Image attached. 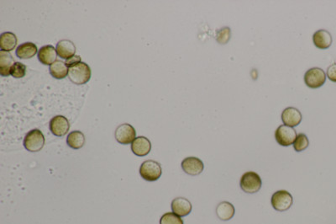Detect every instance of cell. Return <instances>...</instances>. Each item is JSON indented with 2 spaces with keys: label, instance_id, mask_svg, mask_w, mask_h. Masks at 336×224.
Here are the masks:
<instances>
[{
  "label": "cell",
  "instance_id": "6da1fadb",
  "mask_svg": "<svg viewBox=\"0 0 336 224\" xmlns=\"http://www.w3.org/2000/svg\"><path fill=\"white\" fill-rule=\"evenodd\" d=\"M68 76L75 85H85L91 78V69L87 63L79 62L68 68Z\"/></svg>",
  "mask_w": 336,
  "mask_h": 224
},
{
  "label": "cell",
  "instance_id": "ba28073f",
  "mask_svg": "<svg viewBox=\"0 0 336 224\" xmlns=\"http://www.w3.org/2000/svg\"><path fill=\"white\" fill-rule=\"evenodd\" d=\"M115 139L121 144L132 143L136 138V131L130 124L125 123L121 124L115 130Z\"/></svg>",
  "mask_w": 336,
  "mask_h": 224
},
{
  "label": "cell",
  "instance_id": "ac0fdd59",
  "mask_svg": "<svg viewBox=\"0 0 336 224\" xmlns=\"http://www.w3.org/2000/svg\"><path fill=\"white\" fill-rule=\"evenodd\" d=\"M14 61L12 55L8 52H0V74L3 77L10 75V69L14 65Z\"/></svg>",
  "mask_w": 336,
  "mask_h": 224
},
{
  "label": "cell",
  "instance_id": "83f0119b",
  "mask_svg": "<svg viewBox=\"0 0 336 224\" xmlns=\"http://www.w3.org/2000/svg\"><path fill=\"white\" fill-rule=\"evenodd\" d=\"M79 62H82L81 58L79 56H78V55H75V56L72 57V58H69L68 60H66V64L69 68L71 66L74 65V64H76V63H79Z\"/></svg>",
  "mask_w": 336,
  "mask_h": 224
},
{
  "label": "cell",
  "instance_id": "484cf974",
  "mask_svg": "<svg viewBox=\"0 0 336 224\" xmlns=\"http://www.w3.org/2000/svg\"><path fill=\"white\" fill-rule=\"evenodd\" d=\"M231 38V30L229 27H224L220 29L217 32L216 41L221 45H225L229 42Z\"/></svg>",
  "mask_w": 336,
  "mask_h": 224
},
{
  "label": "cell",
  "instance_id": "ffe728a7",
  "mask_svg": "<svg viewBox=\"0 0 336 224\" xmlns=\"http://www.w3.org/2000/svg\"><path fill=\"white\" fill-rule=\"evenodd\" d=\"M49 70L50 74L57 80H63L68 75V67L63 61H56L50 66Z\"/></svg>",
  "mask_w": 336,
  "mask_h": 224
},
{
  "label": "cell",
  "instance_id": "7402d4cb",
  "mask_svg": "<svg viewBox=\"0 0 336 224\" xmlns=\"http://www.w3.org/2000/svg\"><path fill=\"white\" fill-rule=\"evenodd\" d=\"M67 143L70 148L74 149H80L85 143V137L84 133L79 131H72L68 134Z\"/></svg>",
  "mask_w": 336,
  "mask_h": 224
},
{
  "label": "cell",
  "instance_id": "8992f818",
  "mask_svg": "<svg viewBox=\"0 0 336 224\" xmlns=\"http://www.w3.org/2000/svg\"><path fill=\"white\" fill-rule=\"evenodd\" d=\"M326 74L320 68H313L306 72L304 75V82L307 86L311 89H318L325 85L326 81Z\"/></svg>",
  "mask_w": 336,
  "mask_h": 224
},
{
  "label": "cell",
  "instance_id": "44dd1931",
  "mask_svg": "<svg viewBox=\"0 0 336 224\" xmlns=\"http://www.w3.org/2000/svg\"><path fill=\"white\" fill-rule=\"evenodd\" d=\"M17 45V37L14 33L4 32L0 36L1 51L10 52L14 50Z\"/></svg>",
  "mask_w": 336,
  "mask_h": 224
},
{
  "label": "cell",
  "instance_id": "7c38bea8",
  "mask_svg": "<svg viewBox=\"0 0 336 224\" xmlns=\"http://www.w3.org/2000/svg\"><path fill=\"white\" fill-rule=\"evenodd\" d=\"M171 210L179 217H186L192 212V204L184 197H177L171 203Z\"/></svg>",
  "mask_w": 336,
  "mask_h": 224
},
{
  "label": "cell",
  "instance_id": "9a60e30c",
  "mask_svg": "<svg viewBox=\"0 0 336 224\" xmlns=\"http://www.w3.org/2000/svg\"><path fill=\"white\" fill-rule=\"evenodd\" d=\"M57 52L60 58L68 60L75 56L76 47L73 41L69 40H62L57 45Z\"/></svg>",
  "mask_w": 336,
  "mask_h": 224
},
{
  "label": "cell",
  "instance_id": "5bb4252c",
  "mask_svg": "<svg viewBox=\"0 0 336 224\" xmlns=\"http://www.w3.org/2000/svg\"><path fill=\"white\" fill-rule=\"evenodd\" d=\"M151 149H152V143L147 137H136L131 144V150L139 157L147 155L151 152Z\"/></svg>",
  "mask_w": 336,
  "mask_h": 224
},
{
  "label": "cell",
  "instance_id": "e0dca14e",
  "mask_svg": "<svg viewBox=\"0 0 336 224\" xmlns=\"http://www.w3.org/2000/svg\"><path fill=\"white\" fill-rule=\"evenodd\" d=\"M236 214V209L233 204L228 202H223L217 206L216 208V214L220 220L222 221H229L233 218Z\"/></svg>",
  "mask_w": 336,
  "mask_h": 224
},
{
  "label": "cell",
  "instance_id": "2e32d148",
  "mask_svg": "<svg viewBox=\"0 0 336 224\" xmlns=\"http://www.w3.org/2000/svg\"><path fill=\"white\" fill-rule=\"evenodd\" d=\"M57 49L51 45L44 46L39 50L38 59L44 65H52L57 61Z\"/></svg>",
  "mask_w": 336,
  "mask_h": 224
},
{
  "label": "cell",
  "instance_id": "30bf717a",
  "mask_svg": "<svg viewBox=\"0 0 336 224\" xmlns=\"http://www.w3.org/2000/svg\"><path fill=\"white\" fill-rule=\"evenodd\" d=\"M182 169L186 174L189 175H200L204 169L203 161L196 157H187L182 162Z\"/></svg>",
  "mask_w": 336,
  "mask_h": 224
},
{
  "label": "cell",
  "instance_id": "4fadbf2b",
  "mask_svg": "<svg viewBox=\"0 0 336 224\" xmlns=\"http://www.w3.org/2000/svg\"><path fill=\"white\" fill-rule=\"evenodd\" d=\"M313 41L319 49H328L333 42V38L331 33L326 30H319L314 34Z\"/></svg>",
  "mask_w": 336,
  "mask_h": 224
},
{
  "label": "cell",
  "instance_id": "9c48e42d",
  "mask_svg": "<svg viewBox=\"0 0 336 224\" xmlns=\"http://www.w3.org/2000/svg\"><path fill=\"white\" fill-rule=\"evenodd\" d=\"M70 124L68 119L63 115H57L50 121V131L57 137H63L68 133Z\"/></svg>",
  "mask_w": 336,
  "mask_h": 224
},
{
  "label": "cell",
  "instance_id": "cb8c5ba5",
  "mask_svg": "<svg viewBox=\"0 0 336 224\" xmlns=\"http://www.w3.org/2000/svg\"><path fill=\"white\" fill-rule=\"evenodd\" d=\"M160 224H184L181 217L173 213H168L161 218Z\"/></svg>",
  "mask_w": 336,
  "mask_h": 224
},
{
  "label": "cell",
  "instance_id": "d4e9b609",
  "mask_svg": "<svg viewBox=\"0 0 336 224\" xmlns=\"http://www.w3.org/2000/svg\"><path fill=\"white\" fill-rule=\"evenodd\" d=\"M25 73H26V66L19 62L14 63L10 69V75L16 79H21L23 77H25Z\"/></svg>",
  "mask_w": 336,
  "mask_h": 224
},
{
  "label": "cell",
  "instance_id": "d6986e66",
  "mask_svg": "<svg viewBox=\"0 0 336 224\" xmlns=\"http://www.w3.org/2000/svg\"><path fill=\"white\" fill-rule=\"evenodd\" d=\"M37 47L32 42H25L17 47L16 56L21 59H29L37 53Z\"/></svg>",
  "mask_w": 336,
  "mask_h": 224
},
{
  "label": "cell",
  "instance_id": "277c9868",
  "mask_svg": "<svg viewBox=\"0 0 336 224\" xmlns=\"http://www.w3.org/2000/svg\"><path fill=\"white\" fill-rule=\"evenodd\" d=\"M163 174V169L158 162L147 160L142 163L140 168V175L145 181H156Z\"/></svg>",
  "mask_w": 336,
  "mask_h": 224
},
{
  "label": "cell",
  "instance_id": "52a82bcc",
  "mask_svg": "<svg viewBox=\"0 0 336 224\" xmlns=\"http://www.w3.org/2000/svg\"><path fill=\"white\" fill-rule=\"evenodd\" d=\"M297 132L295 129L291 126L282 125L276 130L275 138L278 144L283 147H287L293 144L297 137Z\"/></svg>",
  "mask_w": 336,
  "mask_h": 224
},
{
  "label": "cell",
  "instance_id": "3957f363",
  "mask_svg": "<svg viewBox=\"0 0 336 224\" xmlns=\"http://www.w3.org/2000/svg\"><path fill=\"white\" fill-rule=\"evenodd\" d=\"M23 144L25 149L32 153L41 151L45 145L43 133L39 129H33L26 134Z\"/></svg>",
  "mask_w": 336,
  "mask_h": 224
},
{
  "label": "cell",
  "instance_id": "4316f807",
  "mask_svg": "<svg viewBox=\"0 0 336 224\" xmlns=\"http://www.w3.org/2000/svg\"><path fill=\"white\" fill-rule=\"evenodd\" d=\"M326 76L328 77L329 80L332 82L336 83V63H332L329 67Z\"/></svg>",
  "mask_w": 336,
  "mask_h": 224
},
{
  "label": "cell",
  "instance_id": "8fae6325",
  "mask_svg": "<svg viewBox=\"0 0 336 224\" xmlns=\"http://www.w3.org/2000/svg\"><path fill=\"white\" fill-rule=\"evenodd\" d=\"M302 119L301 112L294 107H287L282 112V120L286 126L291 127L298 126L301 123Z\"/></svg>",
  "mask_w": 336,
  "mask_h": 224
},
{
  "label": "cell",
  "instance_id": "603a6c76",
  "mask_svg": "<svg viewBox=\"0 0 336 224\" xmlns=\"http://www.w3.org/2000/svg\"><path fill=\"white\" fill-rule=\"evenodd\" d=\"M309 138L304 133L298 134L296 137L295 142H293V148L297 152H302L309 147Z\"/></svg>",
  "mask_w": 336,
  "mask_h": 224
},
{
  "label": "cell",
  "instance_id": "7a4b0ae2",
  "mask_svg": "<svg viewBox=\"0 0 336 224\" xmlns=\"http://www.w3.org/2000/svg\"><path fill=\"white\" fill-rule=\"evenodd\" d=\"M240 185L243 192L249 194H254L260 191L262 181L258 174L249 171L242 175Z\"/></svg>",
  "mask_w": 336,
  "mask_h": 224
},
{
  "label": "cell",
  "instance_id": "5b68a950",
  "mask_svg": "<svg viewBox=\"0 0 336 224\" xmlns=\"http://www.w3.org/2000/svg\"><path fill=\"white\" fill-rule=\"evenodd\" d=\"M293 203V196L287 191H278L271 197L272 208L277 212H285L292 207Z\"/></svg>",
  "mask_w": 336,
  "mask_h": 224
}]
</instances>
